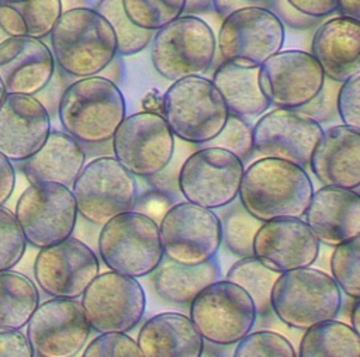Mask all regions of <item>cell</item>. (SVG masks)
<instances>
[{"label": "cell", "instance_id": "obj_25", "mask_svg": "<svg viewBox=\"0 0 360 357\" xmlns=\"http://www.w3.org/2000/svg\"><path fill=\"white\" fill-rule=\"evenodd\" d=\"M311 55L326 79L343 83L360 73V21L336 15L315 31Z\"/></svg>", "mask_w": 360, "mask_h": 357}, {"label": "cell", "instance_id": "obj_19", "mask_svg": "<svg viewBox=\"0 0 360 357\" xmlns=\"http://www.w3.org/2000/svg\"><path fill=\"white\" fill-rule=\"evenodd\" d=\"M323 82L316 59L301 49H281L260 65L262 90L277 108H302L315 98Z\"/></svg>", "mask_w": 360, "mask_h": 357}, {"label": "cell", "instance_id": "obj_37", "mask_svg": "<svg viewBox=\"0 0 360 357\" xmlns=\"http://www.w3.org/2000/svg\"><path fill=\"white\" fill-rule=\"evenodd\" d=\"M330 271L340 291L353 299L360 298V236L335 246Z\"/></svg>", "mask_w": 360, "mask_h": 357}, {"label": "cell", "instance_id": "obj_44", "mask_svg": "<svg viewBox=\"0 0 360 357\" xmlns=\"http://www.w3.org/2000/svg\"><path fill=\"white\" fill-rule=\"evenodd\" d=\"M266 8H269L283 25H287L294 30H309L322 21L321 18H314L302 14L297 8H294L287 0H267Z\"/></svg>", "mask_w": 360, "mask_h": 357}, {"label": "cell", "instance_id": "obj_17", "mask_svg": "<svg viewBox=\"0 0 360 357\" xmlns=\"http://www.w3.org/2000/svg\"><path fill=\"white\" fill-rule=\"evenodd\" d=\"M98 274L97 254L73 236L39 249L34 261V278L51 298L76 299Z\"/></svg>", "mask_w": 360, "mask_h": 357}, {"label": "cell", "instance_id": "obj_10", "mask_svg": "<svg viewBox=\"0 0 360 357\" xmlns=\"http://www.w3.org/2000/svg\"><path fill=\"white\" fill-rule=\"evenodd\" d=\"M245 164L221 148H200L183 162L177 184L186 201L219 209L238 198Z\"/></svg>", "mask_w": 360, "mask_h": 357}, {"label": "cell", "instance_id": "obj_40", "mask_svg": "<svg viewBox=\"0 0 360 357\" xmlns=\"http://www.w3.org/2000/svg\"><path fill=\"white\" fill-rule=\"evenodd\" d=\"M27 242L14 212L0 207V271L14 268L25 253Z\"/></svg>", "mask_w": 360, "mask_h": 357}, {"label": "cell", "instance_id": "obj_55", "mask_svg": "<svg viewBox=\"0 0 360 357\" xmlns=\"http://www.w3.org/2000/svg\"><path fill=\"white\" fill-rule=\"evenodd\" d=\"M4 96H6V93H4V89H3V86H1V83H0V101L3 100Z\"/></svg>", "mask_w": 360, "mask_h": 357}, {"label": "cell", "instance_id": "obj_18", "mask_svg": "<svg viewBox=\"0 0 360 357\" xmlns=\"http://www.w3.org/2000/svg\"><path fill=\"white\" fill-rule=\"evenodd\" d=\"M322 134V125L302 111L276 107L263 112L253 125V149L263 157L307 169Z\"/></svg>", "mask_w": 360, "mask_h": 357}, {"label": "cell", "instance_id": "obj_23", "mask_svg": "<svg viewBox=\"0 0 360 357\" xmlns=\"http://www.w3.org/2000/svg\"><path fill=\"white\" fill-rule=\"evenodd\" d=\"M305 223L319 243L335 247L360 236V195L356 190L323 186L314 191Z\"/></svg>", "mask_w": 360, "mask_h": 357}, {"label": "cell", "instance_id": "obj_26", "mask_svg": "<svg viewBox=\"0 0 360 357\" xmlns=\"http://www.w3.org/2000/svg\"><path fill=\"white\" fill-rule=\"evenodd\" d=\"M136 344L143 357H200L204 339L191 319L180 312H162L141 327Z\"/></svg>", "mask_w": 360, "mask_h": 357}, {"label": "cell", "instance_id": "obj_27", "mask_svg": "<svg viewBox=\"0 0 360 357\" xmlns=\"http://www.w3.org/2000/svg\"><path fill=\"white\" fill-rule=\"evenodd\" d=\"M21 163L30 184L55 183L70 188L86 164V152L65 131L51 129L41 149Z\"/></svg>", "mask_w": 360, "mask_h": 357}, {"label": "cell", "instance_id": "obj_20", "mask_svg": "<svg viewBox=\"0 0 360 357\" xmlns=\"http://www.w3.org/2000/svg\"><path fill=\"white\" fill-rule=\"evenodd\" d=\"M319 254V240L301 218L263 222L253 239V257L281 274L309 267Z\"/></svg>", "mask_w": 360, "mask_h": 357}, {"label": "cell", "instance_id": "obj_6", "mask_svg": "<svg viewBox=\"0 0 360 357\" xmlns=\"http://www.w3.org/2000/svg\"><path fill=\"white\" fill-rule=\"evenodd\" d=\"M217 56V37L207 21L183 14L153 34L150 59L166 80L202 76Z\"/></svg>", "mask_w": 360, "mask_h": 357}, {"label": "cell", "instance_id": "obj_52", "mask_svg": "<svg viewBox=\"0 0 360 357\" xmlns=\"http://www.w3.org/2000/svg\"><path fill=\"white\" fill-rule=\"evenodd\" d=\"M350 322H352L350 326L360 335V302H359V298L354 299V304L352 306Z\"/></svg>", "mask_w": 360, "mask_h": 357}, {"label": "cell", "instance_id": "obj_50", "mask_svg": "<svg viewBox=\"0 0 360 357\" xmlns=\"http://www.w3.org/2000/svg\"><path fill=\"white\" fill-rule=\"evenodd\" d=\"M336 11L342 17H350L360 21V0H338Z\"/></svg>", "mask_w": 360, "mask_h": 357}, {"label": "cell", "instance_id": "obj_11", "mask_svg": "<svg viewBox=\"0 0 360 357\" xmlns=\"http://www.w3.org/2000/svg\"><path fill=\"white\" fill-rule=\"evenodd\" d=\"M14 215L25 242L42 249L72 236L79 214L69 187L41 183L22 191Z\"/></svg>", "mask_w": 360, "mask_h": 357}, {"label": "cell", "instance_id": "obj_22", "mask_svg": "<svg viewBox=\"0 0 360 357\" xmlns=\"http://www.w3.org/2000/svg\"><path fill=\"white\" fill-rule=\"evenodd\" d=\"M51 48L30 37H7L0 44V83L6 94L37 96L55 74Z\"/></svg>", "mask_w": 360, "mask_h": 357}, {"label": "cell", "instance_id": "obj_2", "mask_svg": "<svg viewBox=\"0 0 360 357\" xmlns=\"http://www.w3.org/2000/svg\"><path fill=\"white\" fill-rule=\"evenodd\" d=\"M58 117L63 131L80 145H104L127 117L125 98L104 76L82 77L60 94Z\"/></svg>", "mask_w": 360, "mask_h": 357}, {"label": "cell", "instance_id": "obj_51", "mask_svg": "<svg viewBox=\"0 0 360 357\" xmlns=\"http://www.w3.org/2000/svg\"><path fill=\"white\" fill-rule=\"evenodd\" d=\"M212 1L214 0H186L184 14L195 15L198 13H204V11L212 10Z\"/></svg>", "mask_w": 360, "mask_h": 357}, {"label": "cell", "instance_id": "obj_30", "mask_svg": "<svg viewBox=\"0 0 360 357\" xmlns=\"http://www.w3.org/2000/svg\"><path fill=\"white\" fill-rule=\"evenodd\" d=\"M62 13V0H0V30L7 37L42 39Z\"/></svg>", "mask_w": 360, "mask_h": 357}, {"label": "cell", "instance_id": "obj_54", "mask_svg": "<svg viewBox=\"0 0 360 357\" xmlns=\"http://www.w3.org/2000/svg\"><path fill=\"white\" fill-rule=\"evenodd\" d=\"M246 1H250V3H255V4H259V6L266 7V1H267V0H246Z\"/></svg>", "mask_w": 360, "mask_h": 357}, {"label": "cell", "instance_id": "obj_29", "mask_svg": "<svg viewBox=\"0 0 360 357\" xmlns=\"http://www.w3.org/2000/svg\"><path fill=\"white\" fill-rule=\"evenodd\" d=\"M152 274L160 299L172 305H190L200 291L221 278V267L215 257L197 266H184L163 256Z\"/></svg>", "mask_w": 360, "mask_h": 357}, {"label": "cell", "instance_id": "obj_28", "mask_svg": "<svg viewBox=\"0 0 360 357\" xmlns=\"http://www.w3.org/2000/svg\"><path fill=\"white\" fill-rule=\"evenodd\" d=\"M211 82L232 115L249 119L270 110L271 104L260 86V65L248 60H222Z\"/></svg>", "mask_w": 360, "mask_h": 357}, {"label": "cell", "instance_id": "obj_35", "mask_svg": "<svg viewBox=\"0 0 360 357\" xmlns=\"http://www.w3.org/2000/svg\"><path fill=\"white\" fill-rule=\"evenodd\" d=\"M93 8L111 25L117 42V55L132 56L150 44L155 32L134 25L125 15L121 0H98Z\"/></svg>", "mask_w": 360, "mask_h": 357}, {"label": "cell", "instance_id": "obj_47", "mask_svg": "<svg viewBox=\"0 0 360 357\" xmlns=\"http://www.w3.org/2000/svg\"><path fill=\"white\" fill-rule=\"evenodd\" d=\"M15 187V170L13 163L0 155V207L11 197Z\"/></svg>", "mask_w": 360, "mask_h": 357}, {"label": "cell", "instance_id": "obj_3", "mask_svg": "<svg viewBox=\"0 0 360 357\" xmlns=\"http://www.w3.org/2000/svg\"><path fill=\"white\" fill-rule=\"evenodd\" d=\"M49 38L55 65L72 77L97 76L117 56L111 25L91 7L65 10Z\"/></svg>", "mask_w": 360, "mask_h": 357}, {"label": "cell", "instance_id": "obj_39", "mask_svg": "<svg viewBox=\"0 0 360 357\" xmlns=\"http://www.w3.org/2000/svg\"><path fill=\"white\" fill-rule=\"evenodd\" d=\"M233 357H297V351L285 336L271 330H257L236 343Z\"/></svg>", "mask_w": 360, "mask_h": 357}, {"label": "cell", "instance_id": "obj_53", "mask_svg": "<svg viewBox=\"0 0 360 357\" xmlns=\"http://www.w3.org/2000/svg\"><path fill=\"white\" fill-rule=\"evenodd\" d=\"M200 357H219V356L215 351H212V350H205L204 349V351H202V354Z\"/></svg>", "mask_w": 360, "mask_h": 357}, {"label": "cell", "instance_id": "obj_42", "mask_svg": "<svg viewBox=\"0 0 360 357\" xmlns=\"http://www.w3.org/2000/svg\"><path fill=\"white\" fill-rule=\"evenodd\" d=\"M336 110L343 125L360 128V73L340 84Z\"/></svg>", "mask_w": 360, "mask_h": 357}, {"label": "cell", "instance_id": "obj_43", "mask_svg": "<svg viewBox=\"0 0 360 357\" xmlns=\"http://www.w3.org/2000/svg\"><path fill=\"white\" fill-rule=\"evenodd\" d=\"M339 87H340V83L332 82L325 77L323 86L319 90V93L315 96L312 101H309L307 105L300 108V111L314 118L319 124L329 121L338 112L336 97H338Z\"/></svg>", "mask_w": 360, "mask_h": 357}, {"label": "cell", "instance_id": "obj_13", "mask_svg": "<svg viewBox=\"0 0 360 357\" xmlns=\"http://www.w3.org/2000/svg\"><path fill=\"white\" fill-rule=\"evenodd\" d=\"M112 155L135 177L149 178L172 160L176 139L163 115L138 111L124 118L112 136Z\"/></svg>", "mask_w": 360, "mask_h": 357}, {"label": "cell", "instance_id": "obj_49", "mask_svg": "<svg viewBox=\"0 0 360 357\" xmlns=\"http://www.w3.org/2000/svg\"><path fill=\"white\" fill-rule=\"evenodd\" d=\"M162 107H163V94H160L159 90H156V89H150L149 91H146V94L142 98L143 111L160 114Z\"/></svg>", "mask_w": 360, "mask_h": 357}, {"label": "cell", "instance_id": "obj_7", "mask_svg": "<svg viewBox=\"0 0 360 357\" xmlns=\"http://www.w3.org/2000/svg\"><path fill=\"white\" fill-rule=\"evenodd\" d=\"M98 253L110 271L132 278L148 275L163 259L159 223L134 209L120 214L103 225Z\"/></svg>", "mask_w": 360, "mask_h": 357}, {"label": "cell", "instance_id": "obj_4", "mask_svg": "<svg viewBox=\"0 0 360 357\" xmlns=\"http://www.w3.org/2000/svg\"><path fill=\"white\" fill-rule=\"evenodd\" d=\"M160 114L173 135L191 145H204L214 139L229 115L218 89L204 76L172 82L163 93Z\"/></svg>", "mask_w": 360, "mask_h": 357}, {"label": "cell", "instance_id": "obj_45", "mask_svg": "<svg viewBox=\"0 0 360 357\" xmlns=\"http://www.w3.org/2000/svg\"><path fill=\"white\" fill-rule=\"evenodd\" d=\"M0 357H34V351L21 330L0 332Z\"/></svg>", "mask_w": 360, "mask_h": 357}, {"label": "cell", "instance_id": "obj_34", "mask_svg": "<svg viewBox=\"0 0 360 357\" xmlns=\"http://www.w3.org/2000/svg\"><path fill=\"white\" fill-rule=\"evenodd\" d=\"M219 209H222L218 216L221 223V242L233 256L240 259L252 257L253 239L263 222L250 215L239 200Z\"/></svg>", "mask_w": 360, "mask_h": 357}, {"label": "cell", "instance_id": "obj_32", "mask_svg": "<svg viewBox=\"0 0 360 357\" xmlns=\"http://www.w3.org/2000/svg\"><path fill=\"white\" fill-rule=\"evenodd\" d=\"M297 357H360V335L336 319L321 322L305 329Z\"/></svg>", "mask_w": 360, "mask_h": 357}, {"label": "cell", "instance_id": "obj_8", "mask_svg": "<svg viewBox=\"0 0 360 357\" xmlns=\"http://www.w3.org/2000/svg\"><path fill=\"white\" fill-rule=\"evenodd\" d=\"M70 190L77 214L94 225L135 209L138 201L136 177L114 156H98L86 163Z\"/></svg>", "mask_w": 360, "mask_h": 357}, {"label": "cell", "instance_id": "obj_38", "mask_svg": "<svg viewBox=\"0 0 360 357\" xmlns=\"http://www.w3.org/2000/svg\"><path fill=\"white\" fill-rule=\"evenodd\" d=\"M201 148H221L235 155L243 164L253 156V125L240 117L228 115L222 131Z\"/></svg>", "mask_w": 360, "mask_h": 357}, {"label": "cell", "instance_id": "obj_33", "mask_svg": "<svg viewBox=\"0 0 360 357\" xmlns=\"http://www.w3.org/2000/svg\"><path fill=\"white\" fill-rule=\"evenodd\" d=\"M278 273L263 266L256 257H243L235 261L228 270L225 280L239 285L252 299L256 315L269 316L271 312V288Z\"/></svg>", "mask_w": 360, "mask_h": 357}, {"label": "cell", "instance_id": "obj_12", "mask_svg": "<svg viewBox=\"0 0 360 357\" xmlns=\"http://www.w3.org/2000/svg\"><path fill=\"white\" fill-rule=\"evenodd\" d=\"M159 239L165 257L184 266L205 263L222 245L219 218L212 209L177 202L160 219Z\"/></svg>", "mask_w": 360, "mask_h": 357}, {"label": "cell", "instance_id": "obj_48", "mask_svg": "<svg viewBox=\"0 0 360 357\" xmlns=\"http://www.w3.org/2000/svg\"><path fill=\"white\" fill-rule=\"evenodd\" d=\"M249 6H259V4H255L246 0H214L212 1V8L221 18H225L231 13Z\"/></svg>", "mask_w": 360, "mask_h": 357}, {"label": "cell", "instance_id": "obj_15", "mask_svg": "<svg viewBox=\"0 0 360 357\" xmlns=\"http://www.w3.org/2000/svg\"><path fill=\"white\" fill-rule=\"evenodd\" d=\"M25 326L34 357H75L86 346L91 330L82 304L68 298L38 304Z\"/></svg>", "mask_w": 360, "mask_h": 357}, {"label": "cell", "instance_id": "obj_24", "mask_svg": "<svg viewBox=\"0 0 360 357\" xmlns=\"http://www.w3.org/2000/svg\"><path fill=\"white\" fill-rule=\"evenodd\" d=\"M308 167L322 186L356 190L360 186V128L339 124L323 129Z\"/></svg>", "mask_w": 360, "mask_h": 357}, {"label": "cell", "instance_id": "obj_46", "mask_svg": "<svg viewBox=\"0 0 360 357\" xmlns=\"http://www.w3.org/2000/svg\"><path fill=\"white\" fill-rule=\"evenodd\" d=\"M294 8L314 18H326L336 11L338 0H287Z\"/></svg>", "mask_w": 360, "mask_h": 357}, {"label": "cell", "instance_id": "obj_56", "mask_svg": "<svg viewBox=\"0 0 360 357\" xmlns=\"http://www.w3.org/2000/svg\"><path fill=\"white\" fill-rule=\"evenodd\" d=\"M6 38H7V35H6V34H4V32L0 30V44H1V42H3Z\"/></svg>", "mask_w": 360, "mask_h": 357}, {"label": "cell", "instance_id": "obj_21", "mask_svg": "<svg viewBox=\"0 0 360 357\" xmlns=\"http://www.w3.org/2000/svg\"><path fill=\"white\" fill-rule=\"evenodd\" d=\"M51 132L46 107L34 96L6 94L0 101V155L24 162L41 149Z\"/></svg>", "mask_w": 360, "mask_h": 357}, {"label": "cell", "instance_id": "obj_1", "mask_svg": "<svg viewBox=\"0 0 360 357\" xmlns=\"http://www.w3.org/2000/svg\"><path fill=\"white\" fill-rule=\"evenodd\" d=\"M314 184L305 169L281 159L260 157L243 170L238 198L260 222L301 218L312 198Z\"/></svg>", "mask_w": 360, "mask_h": 357}, {"label": "cell", "instance_id": "obj_31", "mask_svg": "<svg viewBox=\"0 0 360 357\" xmlns=\"http://www.w3.org/2000/svg\"><path fill=\"white\" fill-rule=\"evenodd\" d=\"M39 304L37 285L25 274L0 271V332L21 330Z\"/></svg>", "mask_w": 360, "mask_h": 357}, {"label": "cell", "instance_id": "obj_16", "mask_svg": "<svg viewBox=\"0 0 360 357\" xmlns=\"http://www.w3.org/2000/svg\"><path fill=\"white\" fill-rule=\"evenodd\" d=\"M284 38V25L269 8L249 6L222 18L217 51L222 60H248L262 65L281 51Z\"/></svg>", "mask_w": 360, "mask_h": 357}, {"label": "cell", "instance_id": "obj_9", "mask_svg": "<svg viewBox=\"0 0 360 357\" xmlns=\"http://www.w3.org/2000/svg\"><path fill=\"white\" fill-rule=\"evenodd\" d=\"M188 318L204 342L231 346L252 332L257 315L250 297L239 285L218 280L191 301Z\"/></svg>", "mask_w": 360, "mask_h": 357}, {"label": "cell", "instance_id": "obj_36", "mask_svg": "<svg viewBox=\"0 0 360 357\" xmlns=\"http://www.w3.org/2000/svg\"><path fill=\"white\" fill-rule=\"evenodd\" d=\"M121 4L134 25L156 32L184 14L186 0H121Z\"/></svg>", "mask_w": 360, "mask_h": 357}, {"label": "cell", "instance_id": "obj_14", "mask_svg": "<svg viewBox=\"0 0 360 357\" xmlns=\"http://www.w3.org/2000/svg\"><path fill=\"white\" fill-rule=\"evenodd\" d=\"M80 304L90 327L98 335L128 333L143 318L146 298L136 278L107 271L90 283Z\"/></svg>", "mask_w": 360, "mask_h": 357}, {"label": "cell", "instance_id": "obj_5", "mask_svg": "<svg viewBox=\"0 0 360 357\" xmlns=\"http://www.w3.org/2000/svg\"><path fill=\"white\" fill-rule=\"evenodd\" d=\"M270 304L284 325L305 330L336 319L342 291L328 273L309 266L281 273L271 288Z\"/></svg>", "mask_w": 360, "mask_h": 357}, {"label": "cell", "instance_id": "obj_41", "mask_svg": "<svg viewBox=\"0 0 360 357\" xmlns=\"http://www.w3.org/2000/svg\"><path fill=\"white\" fill-rule=\"evenodd\" d=\"M82 357H143L127 333H101L84 349Z\"/></svg>", "mask_w": 360, "mask_h": 357}]
</instances>
